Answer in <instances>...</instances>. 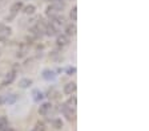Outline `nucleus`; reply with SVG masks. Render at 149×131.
<instances>
[{
  "label": "nucleus",
  "instance_id": "15",
  "mask_svg": "<svg viewBox=\"0 0 149 131\" xmlns=\"http://www.w3.org/2000/svg\"><path fill=\"white\" fill-rule=\"evenodd\" d=\"M11 32V28H7L4 24L0 23V33H9Z\"/></svg>",
  "mask_w": 149,
  "mask_h": 131
},
{
  "label": "nucleus",
  "instance_id": "21",
  "mask_svg": "<svg viewBox=\"0 0 149 131\" xmlns=\"http://www.w3.org/2000/svg\"><path fill=\"white\" fill-rule=\"evenodd\" d=\"M15 99H16V97H15V95H12L11 98H7V99H5V101H7V102H13V101H15Z\"/></svg>",
  "mask_w": 149,
  "mask_h": 131
},
{
  "label": "nucleus",
  "instance_id": "9",
  "mask_svg": "<svg viewBox=\"0 0 149 131\" xmlns=\"http://www.w3.org/2000/svg\"><path fill=\"white\" fill-rule=\"evenodd\" d=\"M31 85H32V81L28 80V78H24V80H21V81L19 82V86H20V88H23V89L29 88Z\"/></svg>",
  "mask_w": 149,
  "mask_h": 131
},
{
  "label": "nucleus",
  "instance_id": "11",
  "mask_svg": "<svg viewBox=\"0 0 149 131\" xmlns=\"http://www.w3.org/2000/svg\"><path fill=\"white\" fill-rule=\"evenodd\" d=\"M65 105H67L68 107H71V109H73V110H75V109H76V97H72V98H69L68 102H67Z\"/></svg>",
  "mask_w": 149,
  "mask_h": 131
},
{
  "label": "nucleus",
  "instance_id": "20",
  "mask_svg": "<svg viewBox=\"0 0 149 131\" xmlns=\"http://www.w3.org/2000/svg\"><path fill=\"white\" fill-rule=\"evenodd\" d=\"M35 95H36V97H35V99H41V98H43L41 93H40V94H39V93H35Z\"/></svg>",
  "mask_w": 149,
  "mask_h": 131
},
{
  "label": "nucleus",
  "instance_id": "6",
  "mask_svg": "<svg viewBox=\"0 0 149 131\" xmlns=\"http://www.w3.org/2000/svg\"><path fill=\"white\" fill-rule=\"evenodd\" d=\"M56 32H57V29L55 27H52V25H47L45 27V35H48V36H55L56 35Z\"/></svg>",
  "mask_w": 149,
  "mask_h": 131
},
{
  "label": "nucleus",
  "instance_id": "16",
  "mask_svg": "<svg viewBox=\"0 0 149 131\" xmlns=\"http://www.w3.org/2000/svg\"><path fill=\"white\" fill-rule=\"evenodd\" d=\"M53 126L56 130H60L61 127H63V122H61V119H55L53 120Z\"/></svg>",
  "mask_w": 149,
  "mask_h": 131
},
{
  "label": "nucleus",
  "instance_id": "24",
  "mask_svg": "<svg viewBox=\"0 0 149 131\" xmlns=\"http://www.w3.org/2000/svg\"><path fill=\"white\" fill-rule=\"evenodd\" d=\"M57 1H61V0H57Z\"/></svg>",
  "mask_w": 149,
  "mask_h": 131
},
{
  "label": "nucleus",
  "instance_id": "23",
  "mask_svg": "<svg viewBox=\"0 0 149 131\" xmlns=\"http://www.w3.org/2000/svg\"><path fill=\"white\" fill-rule=\"evenodd\" d=\"M0 103H3V99H1V98H0Z\"/></svg>",
  "mask_w": 149,
  "mask_h": 131
},
{
  "label": "nucleus",
  "instance_id": "12",
  "mask_svg": "<svg viewBox=\"0 0 149 131\" xmlns=\"http://www.w3.org/2000/svg\"><path fill=\"white\" fill-rule=\"evenodd\" d=\"M15 80V73L13 72H11V73H8L7 74V77H5V81H4L3 85H7V84H11L12 81Z\"/></svg>",
  "mask_w": 149,
  "mask_h": 131
},
{
  "label": "nucleus",
  "instance_id": "10",
  "mask_svg": "<svg viewBox=\"0 0 149 131\" xmlns=\"http://www.w3.org/2000/svg\"><path fill=\"white\" fill-rule=\"evenodd\" d=\"M43 77L45 78V80H53L55 73L52 70H44V72H43Z\"/></svg>",
  "mask_w": 149,
  "mask_h": 131
},
{
  "label": "nucleus",
  "instance_id": "3",
  "mask_svg": "<svg viewBox=\"0 0 149 131\" xmlns=\"http://www.w3.org/2000/svg\"><path fill=\"white\" fill-rule=\"evenodd\" d=\"M57 45H60V46H65V45H68L69 44V39H68V36L67 35H60V36H57Z\"/></svg>",
  "mask_w": 149,
  "mask_h": 131
},
{
  "label": "nucleus",
  "instance_id": "2",
  "mask_svg": "<svg viewBox=\"0 0 149 131\" xmlns=\"http://www.w3.org/2000/svg\"><path fill=\"white\" fill-rule=\"evenodd\" d=\"M51 109H52V105L51 103H43L40 106V109H39V114L40 115H47L51 111Z\"/></svg>",
  "mask_w": 149,
  "mask_h": 131
},
{
  "label": "nucleus",
  "instance_id": "22",
  "mask_svg": "<svg viewBox=\"0 0 149 131\" xmlns=\"http://www.w3.org/2000/svg\"><path fill=\"white\" fill-rule=\"evenodd\" d=\"M3 131H13V130H12V128H8V127H7V128H4Z\"/></svg>",
  "mask_w": 149,
  "mask_h": 131
},
{
  "label": "nucleus",
  "instance_id": "4",
  "mask_svg": "<svg viewBox=\"0 0 149 131\" xmlns=\"http://www.w3.org/2000/svg\"><path fill=\"white\" fill-rule=\"evenodd\" d=\"M47 16H49L51 19H53L55 16H57V13H59V9L57 8H55L53 5H49V7L47 8Z\"/></svg>",
  "mask_w": 149,
  "mask_h": 131
},
{
  "label": "nucleus",
  "instance_id": "25",
  "mask_svg": "<svg viewBox=\"0 0 149 131\" xmlns=\"http://www.w3.org/2000/svg\"><path fill=\"white\" fill-rule=\"evenodd\" d=\"M33 131H36V130H33Z\"/></svg>",
  "mask_w": 149,
  "mask_h": 131
},
{
  "label": "nucleus",
  "instance_id": "5",
  "mask_svg": "<svg viewBox=\"0 0 149 131\" xmlns=\"http://www.w3.org/2000/svg\"><path fill=\"white\" fill-rule=\"evenodd\" d=\"M76 90V84L75 82H69L64 86V93L65 94H72L73 92Z\"/></svg>",
  "mask_w": 149,
  "mask_h": 131
},
{
  "label": "nucleus",
  "instance_id": "18",
  "mask_svg": "<svg viewBox=\"0 0 149 131\" xmlns=\"http://www.w3.org/2000/svg\"><path fill=\"white\" fill-rule=\"evenodd\" d=\"M36 131H45V126H44V123L39 122V123L36 124Z\"/></svg>",
  "mask_w": 149,
  "mask_h": 131
},
{
  "label": "nucleus",
  "instance_id": "7",
  "mask_svg": "<svg viewBox=\"0 0 149 131\" xmlns=\"http://www.w3.org/2000/svg\"><path fill=\"white\" fill-rule=\"evenodd\" d=\"M65 32H67V36L76 35V27H75L73 24H71V25H68V27L65 28Z\"/></svg>",
  "mask_w": 149,
  "mask_h": 131
},
{
  "label": "nucleus",
  "instance_id": "19",
  "mask_svg": "<svg viewBox=\"0 0 149 131\" xmlns=\"http://www.w3.org/2000/svg\"><path fill=\"white\" fill-rule=\"evenodd\" d=\"M67 72H68V74H69V76H72V74H75V73H76V69H75V68H69V69L67 70Z\"/></svg>",
  "mask_w": 149,
  "mask_h": 131
},
{
  "label": "nucleus",
  "instance_id": "14",
  "mask_svg": "<svg viewBox=\"0 0 149 131\" xmlns=\"http://www.w3.org/2000/svg\"><path fill=\"white\" fill-rule=\"evenodd\" d=\"M71 19H72L73 21H76L77 20V8L76 7H73L72 11H71Z\"/></svg>",
  "mask_w": 149,
  "mask_h": 131
},
{
  "label": "nucleus",
  "instance_id": "8",
  "mask_svg": "<svg viewBox=\"0 0 149 131\" xmlns=\"http://www.w3.org/2000/svg\"><path fill=\"white\" fill-rule=\"evenodd\" d=\"M21 8H23V4L20 3V1H16V3L11 7V12H12V13H17Z\"/></svg>",
  "mask_w": 149,
  "mask_h": 131
},
{
  "label": "nucleus",
  "instance_id": "1",
  "mask_svg": "<svg viewBox=\"0 0 149 131\" xmlns=\"http://www.w3.org/2000/svg\"><path fill=\"white\" fill-rule=\"evenodd\" d=\"M61 111H63V114H64L65 117H67V119L68 120H73V118H75V114H73V109L68 107L67 105H63L61 106Z\"/></svg>",
  "mask_w": 149,
  "mask_h": 131
},
{
  "label": "nucleus",
  "instance_id": "13",
  "mask_svg": "<svg viewBox=\"0 0 149 131\" xmlns=\"http://www.w3.org/2000/svg\"><path fill=\"white\" fill-rule=\"evenodd\" d=\"M35 9H36V8H35V5H32V4H31V5H27V7L24 8V13H25V15H32V13L35 12Z\"/></svg>",
  "mask_w": 149,
  "mask_h": 131
},
{
  "label": "nucleus",
  "instance_id": "17",
  "mask_svg": "<svg viewBox=\"0 0 149 131\" xmlns=\"http://www.w3.org/2000/svg\"><path fill=\"white\" fill-rule=\"evenodd\" d=\"M8 126H7V119L5 118H1L0 119V131H3L4 128H7Z\"/></svg>",
  "mask_w": 149,
  "mask_h": 131
}]
</instances>
